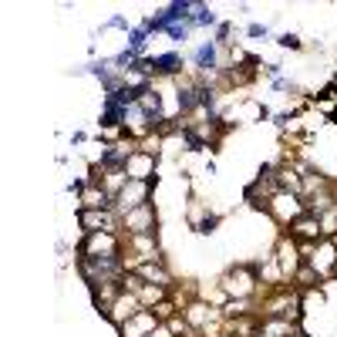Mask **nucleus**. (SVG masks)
Returning a JSON list of instances; mask_svg holds the SVG:
<instances>
[{
    "label": "nucleus",
    "mask_w": 337,
    "mask_h": 337,
    "mask_svg": "<svg viewBox=\"0 0 337 337\" xmlns=\"http://www.w3.org/2000/svg\"><path fill=\"white\" fill-rule=\"evenodd\" d=\"M293 233L303 236V239H317V233H320V226H317L314 216H303V219H297L293 223Z\"/></svg>",
    "instance_id": "1"
},
{
    "label": "nucleus",
    "mask_w": 337,
    "mask_h": 337,
    "mask_svg": "<svg viewBox=\"0 0 337 337\" xmlns=\"http://www.w3.org/2000/svg\"><path fill=\"white\" fill-rule=\"evenodd\" d=\"M176 64H179V57H176V54H165V57H155L152 71H158V74H172V71H176Z\"/></svg>",
    "instance_id": "2"
},
{
    "label": "nucleus",
    "mask_w": 337,
    "mask_h": 337,
    "mask_svg": "<svg viewBox=\"0 0 337 337\" xmlns=\"http://www.w3.org/2000/svg\"><path fill=\"white\" fill-rule=\"evenodd\" d=\"M196 61H199V67H206V71H209V67H213V61H216V51H213V47H202Z\"/></svg>",
    "instance_id": "3"
},
{
    "label": "nucleus",
    "mask_w": 337,
    "mask_h": 337,
    "mask_svg": "<svg viewBox=\"0 0 337 337\" xmlns=\"http://www.w3.org/2000/svg\"><path fill=\"white\" fill-rule=\"evenodd\" d=\"M85 206H95V209H98V206H105V192H98V189H91L88 196H85Z\"/></svg>",
    "instance_id": "4"
}]
</instances>
